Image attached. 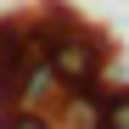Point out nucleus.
<instances>
[{"instance_id":"obj_3","label":"nucleus","mask_w":129,"mask_h":129,"mask_svg":"<svg viewBox=\"0 0 129 129\" xmlns=\"http://www.w3.org/2000/svg\"><path fill=\"white\" fill-rule=\"evenodd\" d=\"M95 129H129V90H107Z\"/></svg>"},{"instance_id":"obj_4","label":"nucleus","mask_w":129,"mask_h":129,"mask_svg":"<svg viewBox=\"0 0 129 129\" xmlns=\"http://www.w3.org/2000/svg\"><path fill=\"white\" fill-rule=\"evenodd\" d=\"M0 129H56L39 107H0Z\"/></svg>"},{"instance_id":"obj_2","label":"nucleus","mask_w":129,"mask_h":129,"mask_svg":"<svg viewBox=\"0 0 129 129\" xmlns=\"http://www.w3.org/2000/svg\"><path fill=\"white\" fill-rule=\"evenodd\" d=\"M68 101H62V123L68 129H95V118H101V101H107V84L95 79V84H84V90H62Z\"/></svg>"},{"instance_id":"obj_1","label":"nucleus","mask_w":129,"mask_h":129,"mask_svg":"<svg viewBox=\"0 0 129 129\" xmlns=\"http://www.w3.org/2000/svg\"><path fill=\"white\" fill-rule=\"evenodd\" d=\"M28 39L45 51V62H51V73H56L62 90H84V84H95L101 68H107V39H95L79 23L45 17V23H28Z\"/></svg>"},{"instance_id":"obj_5","label":"nucleus","mask_w":129,"mask_h":129,"mask_svg":"<svg viewBox=\"0 0 129 129\" xmlns=\"http://www.w3.org/2000/svg\"><path fill=\"white\" fill-rule=\"evenodd\" d=\"M23 34H28V23H23V17H0V56H6Z\"/></svg>"}]
</instances>
